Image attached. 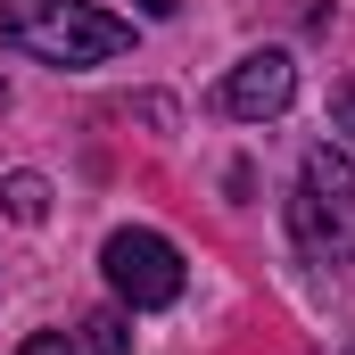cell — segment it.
<instances>
[{"mask_svg":"<svg viewBox=\"0 0 355 355\" xmlns=\"http://www.w3.org/2000/svg\"><path fill=\"white\" fill-rule=\"evenodd\" d=\"M141 17H182V0H132Z\"/></svg>","mask_w":355,"mask_h":355,"instance_id":"9","label":"cell"},{"mask_svg":"<svg viewBox=\"0 0 355 355\" xmlns=\"http://www.w3.org/2000/svg\"><path fill=\"white\" fill-rule=\"evenodd\" d=\"M99 272H107V289L132 306V314H157V306H174L182 297V248L166 232H107V248H99Z\"/></svg>","mask_w":355,"mask_h":355,"instance_id":"3","label":"cell"},{"mask_svg":"<svg viewBox=\"0 0 355 355\" xmlns=\"http://www.w3.org/2000/svg\"><path fill=\"white\" fill-rule=\"evenodd\" d=\"M17 355H75V339H67V331H33Z\"/></svg>","mask_w":355,"mask_h":355,"instance_id":"8","label":"cell"},{"mask_svg":"<svg viewBox=\"0 0 355 355\" xmlns=\"http://www.w3.org/2000/svg\"><path fill=\"white\" fill-rule=\"evenodd\" d=\"M331 124H339V132H347V141H355V75H347V83H339V91H331Z\"/></svg>","mask_w":355,"mask_h":355,"instance_id":"7","label":"cell"},{"mask_svg":"<svg viewBox=\"0 0 355 355\" xmlns=\"http://www.w3.org/2000/svg\"><path fill=\"white\" fill-rule=\"evenodd\" d=\"M0 207H8V223H42L50 215V182L42 174H0Z\"/></svg>","mask_w":355,"mask_h":355,"instance_id":"5","label":"cell"},{"mask_svg":"<svg viewBox=\"0 0 355 355\" xmlns=\"http://www.w3.org/2000/svg\"><path fill=\"white\" fill-rule=\"evenodd\" d=\"M297 99V58L289 50H248L232 75H223V116H240V124H265Z\"/></svg>","mask_w":355,"mask_h":355,"instance_id":"4","label":"cell"},{"mask_svg":"<svg viewBox=\"0 0 355 355\" xmlns=\"http://www.w3.org/2000/svg\"><path fill=\"white\" fill-rule=\"evenodd\" d=\"M83 347L91 355H132V322L116 306H99V314H83Z\"/></svg>","mask_w":355,"mask_h":355,"instance_id":"6","label":"cell"},{"mask_svg":"<svg viewBox=\"0 0 355 355\" xmlns=\"http://www.w3.org/2000/svg\"><path fill=\"white\" fill-rule=\"evenodd\" d=\"M289 232L314 265H355V166L339 141L306 149L297 190H289Z\"/></svg>","mask_w":355,"mask_h":355,"instance_id":"2","label":"cell"},{"mask_svg":"<svg viewBox=\"0 0 355 355\" xmlns=\"http://www.w3.org/2000/svg\"><path fill=\"white\" fill-rule=\"evenodd\" d=\"M0 33L42 67H107V58L132 50V25L107 17L99 0H8Z\"/></svg>","mask_w":355,"mask_h":355,"instance_id":"1","label":"cell"}]
</instances>
